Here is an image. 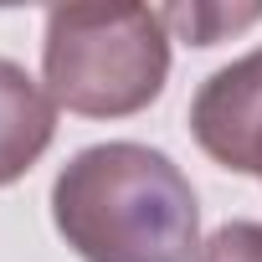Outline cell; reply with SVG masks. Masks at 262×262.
Returning <instances> with one entry per match:
<instances>
[{
    "label": "cell",
    "instance_id": "6da1fadb",
    "mask_svg": "<svg viewBox=\"0 0 262 262\" xmlns=\"http://www.w3.org/2000/svg\"><path fill=\"white\" fill-rule=\"evenodd\" d=\"M52 221L82 262H190L201 206L149 144H93L52 185Z\"/></svg>",
    "mask_w": 262,
    "mask_h": 262
},
{
    "label": "cell",
    "instance_id": "7a4b0ae2",
    "mask_svg": "<svg viewBox=\"0 0 262 262\" xmlns=\"http://www.w3.org/2000/svg\"><path fill=\"white\" fill-rule=\"evenodd\" d=\"M47 93L82 118H123L160 98L170 72L165 16L149 6H57L47 16Z\"/></svg>",
    "mask_w": 262,
    "mask_h": 262
},
{
    "label": "cell",
    "instance_id": "3957f363",
    "mask_svg": "<svg viewBox=\"0 0 262 262\" xmlns=\"http://www.w3.org/2000/svg\"><path fill=\"white\" fill-rule=\"evenodd\" d=\"M190 128L216 165L236 175H262V52H247L242 62L201 82L190 103Z\"/></svg>",
    "mask_w": 262,
    "mask_h": 262
},
{
    "label": "cell",
    "instance_id": "277c9868",
    "mask_svg": "<svg viewBox=\"0 0 262 262\" xmlns=\"http://www.w3.org/2000/svg\"><path fill=\"white\" fill-rule=\"evenodd\" d=\"M52 128H57V103L16 62H0V185H11L41 160Z\"/></svg>",
    "mask_w": 262,
    "mask_h": 262
},
{
    "label": "cell",
    "instance_id": "5b68a950",
    "mask_svg": "<svg viewBox=\"0 0 262 262\" xmlns=\"http://www.w3.org/2000/svg\"><path fill=\"white\" fill-rule=\"evenodd\" d=\"M160 16H165V26H180L195 47H211L226 26L236 31V26L257 21V16H262V6H257V11H206V6H190V11H185V6H175V11H160Z\"/></svg>",
    "mask_w": 262,
    "mask_h": 262
},
{
    "label": "cell",
    "instance_id": "8992f818",
    "mask_svg": "<svg viewBox=\"0 0 262 262\" xmlns=\"http://www.w3.org/2000/svg\"><path fill=\"white\" fill-rule=\"evenodd\" d=\"M195 262H262V221H231L201 242Z\"/></svg>",
    "mask_w": 262,
    "mask_h": 262
}]
</instances>
